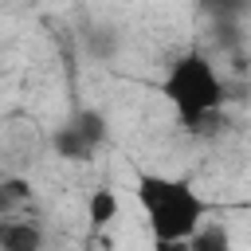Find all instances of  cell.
<instances>
[{
	"label": "cell",
	"mask_w": 251,
	"mask_h": 251,
	"mask_svg": "<svg viewBox=\"0 0 251 251\" xmlns=\"http://www.w3.org/2000/svg\"><path fill=\"white\" fill-rule=\"evenodd\" d=\"M184 251H231V231H227L220 220H204V224L184 239Z\"/></svg>",
	"instance_id": "6"
},
{
	"label": "cell",
	"mask_w": 251,
	"mask_h": 251,
	"mask_svg": "<svg viewBox=\"0 0 251 251\" xmlns=\"http://www.w3.org/2000/svg\"><path fill=\"white\" fill-rule=\"evenodd\" d=\"M27 204H31V180H27V176H20V173L0 176V216L27 212Z\"/></svg>",
	"instance_id": "5"
},
{
	"label": "cell",
	"mask_w": 251,
	"mask_h": 251,
	"mask_svg": "<svg viewBox=\"0 0 251 251\" xmlns=\"http://www.w3.org/2000/svg\"><path fill=\"white\" fill-rule=\"evenodd\" d=\"M47 247V231L35 216L16 212V216H0V251H43Z\"/></svg>",
	"instance_id": "4"
},
{
	"label": "cell",
	"mask_w": 251,
	"mask_h": 251,
	"mask_svg": "<svg viewBox=\"0 0 251 251\" xmlns=\"http://www.w3.org/2000/svg\"><path fill=\"white\" fill-rule=\"evenodd\" d=\"M161 94L176 110V118L196 129V126H208L224 110L227 86L204 51H184L169 63V71L161 78Z\"/></svg>",
	"instance_id": "2"
},
{
	"label": "cell",
	"mask_w": 251,
	"mask_h": 251,
	"mask_svg": "<svg viewBox=\"0 0 251 251\" xmlns=\"http://www.w3.org/2000/svg\"><path fill=\"white\" fill-rule=\"evenodd\" d=\"M86 216H90V227H106L110 220H118V192L114 188H94L90 200H86Z\"/></svg>",
	"instance_id": "7"
},
{
	"label": "cell",
	"mask_w": 251,
	"mask_h": 251,
	"mask_svg": "<svg viewBox=\"0 0 251 251\" xmlns=\"http://www.w3.org/2000/svg\"><path fill=\"white\" fill-rule=\"evenodd\" d=\"M137 204L153 231V243H184L212 212V200L200 196L180 176L137 173Z\"/></svg>",
	"instance_id": "1"
},
{
	"label": "cell",
	"mask_w": 251,
	"mask_h": 251,
	"mask_svg": "<svg viewBox=\"0 0 251 251\" xmlns=\"http://www.w3.org/2000/svg\"><path fill=\"white\" fill-rule=\"evenodd\" d=\"M102 141H106V118L98 110H75L51 133V149L63 161H86V157H94V149Z\"/></svg>",
	"instance_id": "3"
}]
</instances>
